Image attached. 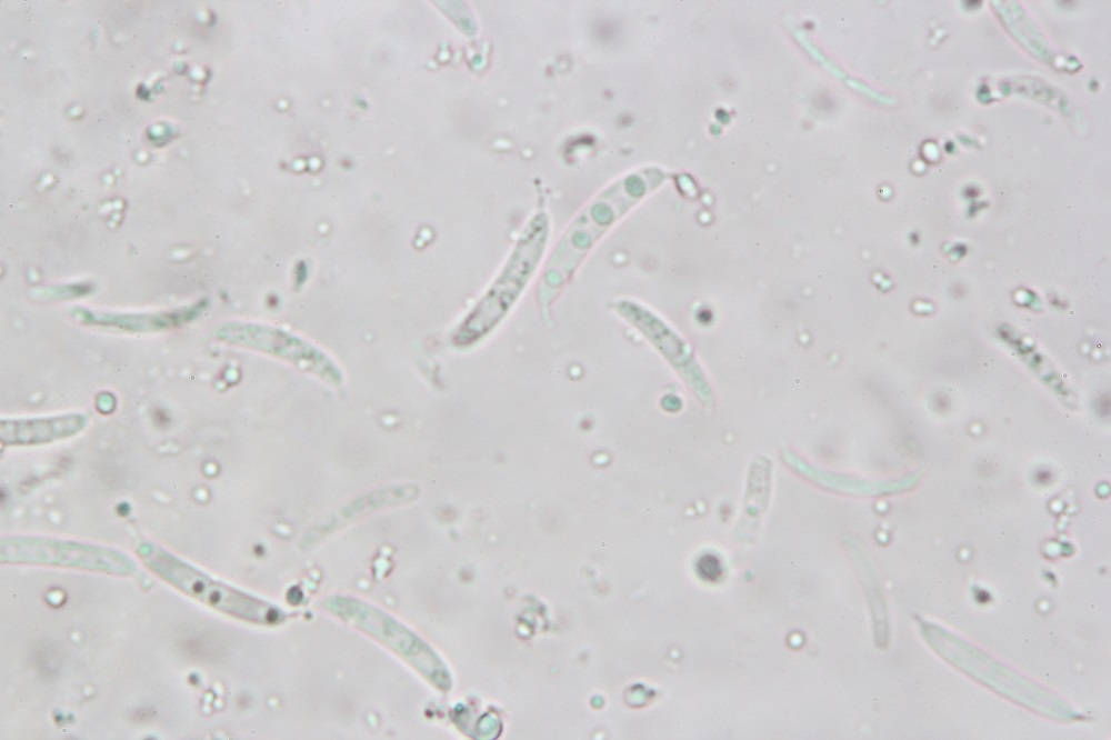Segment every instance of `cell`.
Returning a JSON list of instances; mask_svg holds the SVG:
<instances>
[{"label": "cell", "instance_id": "cell-1", "mask_svg": "<svg viewBox=\"0 0 1111 740\" xmlns=\"http://www.w3.org/2000/svg\"><path fill=\"white\" fill-rule=\"evenodd\" d=\"M139 553L161 578L220 611L260 624H276L283 619L282 612L272 604L213 581L158 547L144 543Z\"/></svg>", "mask_w": 1111, "mask_h": 740}, {"label": "cell", "instance_id": "cell-2", "mask_svg": "<svg viewBox=\"0 0 1111 740\" xmlns=\"http://www.w3.org/2000/svg\"><path fill=\"white\" fill-rule=\"evenodd\" d=\"M218 337L231 344L269 353L311 372L332 386L342 382V373L336 363L312 343L279 328L266 324L230 322L224 324Z\"/></svg>", "mask_w": 1111, "mask_h": 740}, {"label": "cell", "instance_id": "cell-3", "mask_svg": "<svg viewBox=\"0 0 1111 740\" xmlns=\"http://www.w3.org/2000/svg\"><path fill=\"white\" fill-rule=\"evenodd\" d=\"M1 559L6 562L60 564L111 572H127L133 567L130 559L106 548L34 538L2 539Z\"/></svg>", "mask_w": 1111, "mask_h": 740}, {"label": "cell", "instance_id": "cell-4", "mask_svg": "<svg viewBox=\"0 0 1111 740\" xmlns=\"http://www.w3.org/2000/svg\"><path fill=\"white\" fill-rule=\"evenodd\" d=\"M327 608L372 638L392 649L422 673L433 677L432 654L412 631L381 610L359 600L332 597Z\"/></svg>", "mask_w": 1111, "mask_h": 740}, {"label": "cell", "instance_id": "cell-5", "mask_svg": "<svg viewBox=\"0 0 1111 740\" xmlns=\"http://www.w3.org/2000/svg\"><path fill=\"white\" fill-rule=\"evenodd\" d=\"M539 248L540 246L534 249L524 250L521 248L519 250L506 272L501 276V279L494 283L468 321H466L460 336H479L503 316L532 274L536 262L539 259Z\"/></svg>", "mask_w": 1111, "mask_h": 740}, {"label": "cell", "instance_id": "cell-6", "mask_svg": "<svg viewBox=\"0 0 1111 740\" xmlns=\"http://www.w3.org/2000/svg\"><path fill=\"white\" fill-rule=\"evenodd\" d=\"M84 424L86 418L77 413L40 419L4 420L0 424V439L2 443L11 446L46 443L73 436Z\"/></svg>", "mask_w": 1111, "mask_h": 740}, {"label": "cell", "instance_id": "cell-7", "mask_svg": "<svg viewBox=\"0 0 1111 740\" xmlns=\"http://www.w3.org/2000/svg\"><path fill=\"white\" fill-rule=\"evenodd\" d=\"M698 572L705 580H717L722 573L721 563L714 556H703L698 562Z\"/></svg>", "mask_w": 1111, "mask_h": 740}, {"label": "cell", "instance_id": "cell-8", "mask_svg": "<svg viewBox=\"0 0 1111 740\" xmlns=\"http://www.w3.org/2000/svg\"><path fill=\"white\" fill-rule=\"evenodd\" d=\"M361 508H362V511H364V510H367V511H368V510H369L368 508H366V507L363 506V503H361ZM354 513H359V514H360V509H354V510H353V511L351 512V516H353Z\"/></svg>", "mask_w": 1111, "mask_h": 740}]
</instances>
